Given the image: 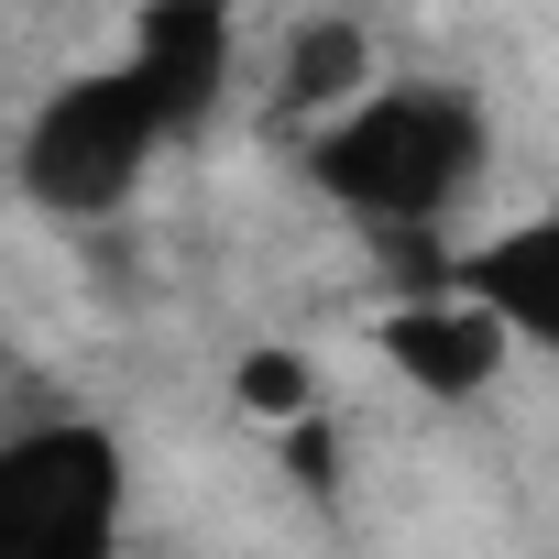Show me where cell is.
<instances>
[{
	"instance_id": "cell-1",
	"label": "cell",
	"mask_w": 559,
	"mask_h": 559,
	"mask_svg": "<svg viewBox=\"0 0 559 559\" xmlns=\"http://www.w3.org/2000/svg\"><path fill=\"white\" fill-rule=\"evenodd\" d=\"M483 165H493V121L450 78H373L341 121L308 132V176L373 241H450Z\"/></svg>"
},
{
	"instance_id": "cell-2",
	"label": "cell",
	"mask_w": 559,
	"mask_h": 559,
	"mask_svg": "<svg viewBox=\"0 0 559 559\" xmlns=\"http://www.w3.org/2000/svg\"><path fill=\"white\" fill-rule=\"evenodd\" d=\"M165 143H176V132H165L154 88L110 56V67H78V78H56V88L34 99V121H23V143H12V176H23V198L56 209V219H110V209H132V187L154 176Z\"/></svg>"
},
{
	"instance_id": "cell-3",
	"label": "cell",
	"mask_w": 559,
	"mask_h": 559,
	"mask_svg": "<svg viewBox=\"0 0 559 559\" xmlns=\"http://www.w3.org/2000/svg\"><path fill=\"white\" fill-rule=\"evenodd\" d=\"M121 439L110 428H23L0 439V559H110L121 548Z\"/></svg>"
},
{
	"instance_id": "cell-4",
	"label": "cell",
	"mask_w": 559,
	"mask_h": 559,
	"mask_svg": "<svg viewBox=\"0 0 559 559\" xmlns=\"http://www.w3.org/2000/svg\"><path fill=\"white\" fill-rule=\"evenodd\" d=\"M373 341H384V362H395L428 406H483V395L504 384V362H515V341H504L461 286H439V297H395Z\"/></svg>"
},
{
	"instance_id": "cell-5",
	"label": "cell",
	"mask_w": 559,
	"mask_h": 559,
	"mask_svg": "<svg viewBox=\"0 0 559 559\" xmlns=\"http://www.w3.org/2000/svg\"><path fill=\"white\" fill-rule=\"evenodd\" d=\"M450 286L515 341V352H559V209L504 219L493 241H472L450 263Z\"/></svg>"
},
{
	"instance_id": "cell-6",
	"label": "cell",
	"mask_w": 559,
	"mask_h": 559,
	"mask_svg": "<svg viewBox=\"0 0 559 559\" xmlns=\"http://www.w3.org/2000/svg\"><path fill=\"white\" fill-rule=\"evenodd\" d=\"M121 67L154 88V110H165V132H198L219 99H230V67H241V34H230V12H143L132 34H121Z\"/></svg>"
},
{
	"instance_id": "cell-7",
	"label": "cell",
	"mask_w": 559,
	"mask_h": 559,
	"mask_svg": "<svg viewBox=\"0 0 559 559\" xmlns=\"http://www.w3.org/2000/svg\"><path fill=\"white\" fill-rule=\"evenodd\" d=\"M373 78H384V67H373V23L319 12V23L286 34V56H274V110H286L297 132H319V121H341Z\"/></svg>"
},
{
	"instance_id": "cell-8",
	"label": "cell",
	"mask_w": 559,
	"mask_h": 559,
	"mask_svg": "<svg viewBox=\"0 0 559 559\" xmlns=\"http://www.w3.org/2000/svg\"><path fill=\"white\" fill-rule=\"evenodd\" d=\"M230 406L286 439L297 417H319V373H308L297 352H241V362H230Z\"/></svg>"
}]
</instances>
